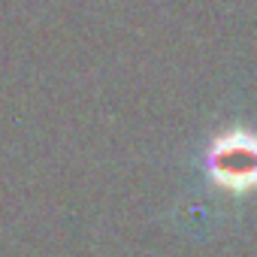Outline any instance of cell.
<instances>
[{
	"mask_svg": "<svg viewBox=\"0 0 257 257\" xmlns=\"http://www.w3.org/2000/svg\"><path fill=\"white\" fill-rule=\"evenodd\" d=\"M206 173L218 188L230 194L254 191L257 188V137L248 131H230L218 137L206 155Z\"/></svg>",
	"mask_w": 257,
	"mask_h": 257,
	"instance_id": "cell-1",
	"label": "cell"
}]
</instances>
